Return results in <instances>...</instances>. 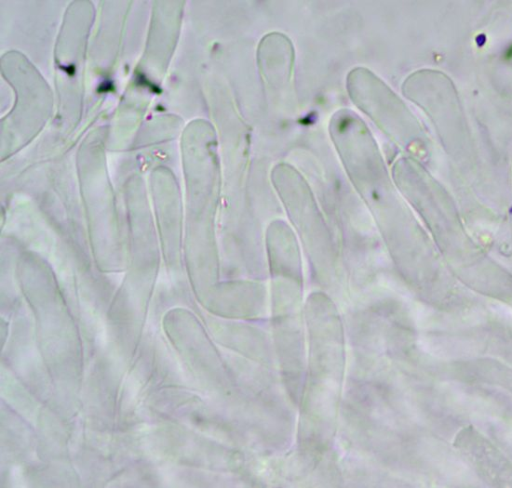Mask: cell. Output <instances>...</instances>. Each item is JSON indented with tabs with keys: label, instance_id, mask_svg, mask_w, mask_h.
<instances>
[{
	"label": "cell",
	"instance_id": "6da1fadb",
	"mask_svg": "<svg viewBox=\"0 0 512 488\" xmlns=\"http://www.w3.org/2000/svg\"><path fill=\"white\" fill-rule=\"evenodd\" d=\"M346 87L354 105L386 133L397 136L414 124L401 99L368 68H353L347 74Z\"/></svg>",
	"mask_w": 512,
	"mask_h": 488
},
{
	"label": "cell",
	"instance_id": "7a4b0ae2",
	"mask_svg": "<svg viewBox=\"0 0 512 488\" xmlns=\"http://www.w3.org/2000/svg\"><path fill=\"white\" fill-rule=\"evenodd\" d=\"M257 64L269 88L278 90L290 83L294 48L290 39L279 32L266 34L257 48Z\"/></svg>",
	"mask_w": 512,
	"mask_h": 488
}]
</instances>
